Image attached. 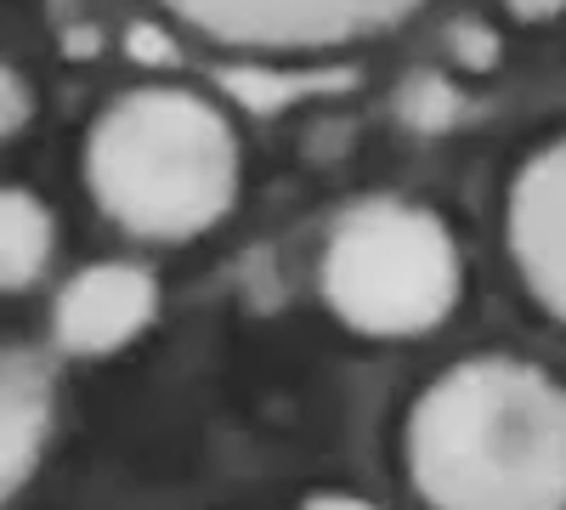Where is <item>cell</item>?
<instances>
[{
	"instance_id": "7",
	"label": "cell",
	"mask_w": 566,
	"mask_h": 510,
	"mask_svg": "<svg viewBox=\"0 0 566 510\" xmlns=\"http://www.w3.org/2000/svg\"><path fill=\"white\" fill-rule=\"evenodd\" d=\"M57 244L52 210L23 188H0V290H23L45 272Z\"/></svg>"
},
{
	"instance_id": "9",
	"label": "cell",
	"mask_w": 566,
	"mask_h": 510,
	"mask_svg": "<svg viewBox=\"0 0 566 510\" xmlns=\"http://www.w3.org/2000/svg\"><path fill=\"white\" fill-rule=\"evenodd\" d=\"M448 52H453V63L459 69H470V74H482V69H493L499 63V29H488L482 18H459L453 29H448Z\"/></svg>"
},
{
	"instance_id": "10",
	"label": "cell",
	"mask_w": 566,
	"mask_h": 510,
	"mask_svg": "<svg viewBox=\"0 0 566 510\" xmlns=\"http://www.w3.org/2000/svg\"><path fill=\"white\" fill-rule=\"evenodd\" d=\"M23 119H29V85L18 80V69L0 63V143H7V136H18Z\"/></svg>"
},
{
	"instance_id": "12",
	"label": "cell",
	"mask_w": 566,
	"mask_h": 510,
	"mask_svg": "<svg viewBox=\"0 0 566 510\" xmlns=\"http://www.w3.org/2000/svg\"><path fill=\"white\" fill-rule=\"evenodd\" d=\"M301 510H374V504L346 499V493H323V499H312V504H301Z\"/></svg>"
},
{
	"instance_id": "4",
	"label": "cell",
	"mask_w": 566,
	"mask_h": 510,
	"mask_svg": "<svg viewBox=\"0 0 566 510\" xmlns=\"http://www.w3.org/2000/svg\"><path fill=\"white\" fill-rule=\"evenodd\" d=\"M170 18L239 52H328L413 12L419 0H159Z\"/></svg>"
},
{
	"instance_id": "1",
	"label": "cell",
	"mask_w": 566,
	"mask_h": 510,
	"mask_svg": "<svg viewBox=\"0 0 566 510\" xmlns=\"http://www.w3.org/2000/svg\"><path fill=\"white\" fill-rule=\"evenodd\" d=\"M408 471L431 510H566V386L470 357L408 414Z\"/></svg>"
},
{
	"instance_id": "8",
	"label": "cell",
	"mask_w": 566,
	"mask_h": 510,
	"mask_svg": "<svg viewBox=\"0 0 566 510\" xmlns=\"http://www.w3.org/2000/svg\"><path fill=\"white\" fill-rule=\"evenodd\" d=\"M402 114H408L419 131H442V125H453V114H459V91H453V80H442V74H413L408 91H402Z\"/></svg>"
},
{
	"instance_id": "5",
	"label": "cell",
	"mask_w": 566,
	"mask_h": 510,
	"mask_svg": "<svg viewBox=\"0 0 566 510\" xmlns=\"http://www.w3.org/2000/svg\"><path fill=\"white\" fill-rule=\"evenodd\" d=\"M510 250L544 312L566 323V136L538 148L510 188Z\"/></svg>"
},
{
	"instance_id": "3",
	"label": "cell",
	"mask_w": 566,
	"mask_h": 510,
	"mask_svg": "<svg viewBox=\"0 0 566 510\" xmlns=\"http://www.w3.org/2000/svg\"><path fill=\"white\" fill-rule=\"evenodd\" d=\"M459 244L424 205H357L323 250V295L363 335L437 330L459 301Z\"/></svg>"
},
{
	"instance_id": "6",
	"label": "cell",
	"mask_w": 566,
	"mask_h": 510,
	"mask_svg": "<svg viewBox=\"0 0 566 510\" xmlns=\"http://www.w3.org/2000/svg\"><path fill=\"white\" fill-rule=\"evenodd\" d=\"M159 312V284L136 261H97L74 272L57 295V341L74 357H108L136 341Z\"/></svg>"
},
{
	"instance_id": "2",
	"label": "cell",
	"mask_w": 566,
	"mask_h": 510,
	"mask_svg": "<svg viewBox=\"0 0 566 510\" xmlns=\"http://www.w3.org/2000/svg\"><path fill=\"white\" fill-rule=\"evenodd\" d=\"M85 181L125 233L193 239L239 199V136L199 91L142 85L91 125Z\"/></svg>"
},
{
	"instance_id": "11",
	"label": "cell",
	"mask_w": 566,
	"mask_h": 510,
	"mask_svg": "<svg viewBox=\"0 0 566 510\" xmlns=\"http://www.w3.org/2000/svg\"><path fill=\"white\" fill-rule=\"evenodd\" d=\"M504 7L522 18V23H549V18L566 12V0H504Z\"/></svg>"
}]
</instances>
